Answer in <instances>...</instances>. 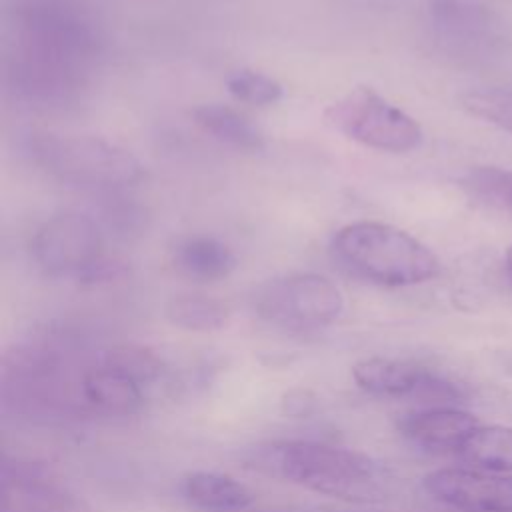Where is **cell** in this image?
Listing matches in <instances>:
<instances>
[{"label": "cell", "mask_w": 512, "mask_h": 512, "mask_svg": "<svg viewBox=\"0 0 512 512\" xmlns=\"http://www.w3.org/2000/svg\"><path fill=\"white\" fill-rule=\"evenodd\" d=\"M258 466L290 484L348 502H374L384 492L378 464L352 448L288 440L266 448Z\"/></svg>", "instance_id": "1"}, {"label": "cell", "mask_w": 512, "mask_h": 512, "mask_svg": "<svg viewBox=\"0 0 512 512\" xmlns=\"http://www.w3.org/2000/svg\"><path fill=\"white\" fill-rule=\"evenodd\" d=\"M332 252L346 270L380 286H414L440 274V260L428 246L382 222H354L340 228Z\"/></svg>", "instance_id": "2"}, {"label": "cell", "mask_w": 512, "mask_h": 512, "mask_svg": "<svg viewBox=\"0 0 512 512\" xmlns=\"http://www.w3.org/2000/svg\"><path fill=\"white\" fill-rule=\"evenodd\" d=\"M32 160L50 176L92 190H118L136 184L144 168L122 146L96 136L32 134Z\"/></svg>", "instance_id": "3"}, {"label": "cell", "mask_w": 512, "mask_h": 512, "mask_svg": "<svg viewBox=\"0 0 512 512\" xmlns=\"http://www.w3.org/2000/svg\"><path fill=\"white\" fill-rule=\"evenodd\" d=\"M14 28V48L60 60L84 72L102 48L96 20L74 0H20L14 10Z\"/></svg>", "instance_id": "4"}, {"label": "cell", "mask_w": 512, "mask_h": 512, "mask_svg": "<svg viewBox=\"0 0 512 512\" xmlns=\"http://www.w3.org/2000/svg\"><path fill=\"white\" fill-rule=\"evenodd\" d=\"M324 116L334 130L374 150L402 154L422 142L420 124L366 86H358L332 102Z\"/></svg>", "instance_id": "5"}, {"label": "cell", "mask_w": 512, "mask_h": 512, "mask_svg": "<svg viewBox=\"0 0 512 512\" xmlns=\"http://www.w3.org/2000/svg\"><path fill=\"white\" fill-rule=\"evenodd\" d=\"M32 258L50 276H74L96 282L110 276L102 258V234L84 214H58L46 220L32 236Z\"/></svg>", "instance_id": "6"}, {"label": "cell", "mask_w": 512, "mask_h": 512, "mask_svg": "<svg viewBox=\"0 0 512 512\" xmlns=\"http://www.w3.org/2000/svg\"><path fill=\"white\" fill-rule=\"evenodd\" d=\"M254 308L274 326L318 330L340 318L344 296L326 276L302 272L270 280L256 292Z\"/></svg>", "instance_id": "7"}, {"label": "cell", "mask_w": 512, "mask_h": 512, "mask_svg": "<svg viewBox=\"0 0 512 512\" xmlns=\"http://www.w3.org/2000/svg\"><path fill=\"white\" fill-rule=\"evenodd\" d=\"M438 502L462 512H512V476L478 468H438L422 478Z\"/></svg>", "instance_id": "8"}, {"label": "cell", "mask_w": 512, "mask_h": 512, "mask_svg": "<svg viewBox=\"0 0 512 512\" xmlns=\"http://www.w3.org/2000/svg\"><path fill=\"white\" fill-rule=\"evenodd\" d=\"M2 512H92L90 504L34 462H4Z\"/></svg>", "instance_id": "9"}, {"label": "cell", "mask_w": 512, "mask_h": 512, "mask_svg": "<svg viewBox=\"0 0 512 512\" xmlns=\"http://www.w3.org/2000/svg\"><path fill=\"white\" fill-rule=\"evenodd\" d=\"M352 380L360 390L380 398H402V396H422V398H454L458 392L454 386L424 366L408 360L372 356L356 362L352 366Z\"/></svg>", "instance_id": "10"}, {"label": "cell", "mask_w": 512, "mask_h": 512, "mask_svg": "<svg viewBox=\"0 0 512 512\" xmlns=\"http://www.w3.org/2000/svg\"><path fill=\"white\" fill-rule=\"evenodd\" d=\"M478 426L480 420L474 414L448 406L410 412L398 420V430L414 444L428 450L454 452L462 448V444Z\"/></svg>", "instance_id": "11"}, {"label": "cell", "mask_w": 512, "mask_h": 512, "mask_svg": "<svg viewBox=\"0 0 512 512\" xmlns=\"http://www.w3.org/2000/svg\"><path fill=\"white\" fill-rule=\"evenodd\" d=\"M80 392L88 406L110 416H130L144 406L142 384L102 360L82 374Z\"/></svg>", "instance_id": "12"}, {"label": "cell", "mask_w": 512, "mask_h": 512, "mask_svg": "<svg viewBox=\"0 0 512 512\" xmlns=\"http://www.w3.org/2000/svg\"><path fill=\"white\" fill-rule=\"evenodd\" d=\"M180 494L188 506L202 512H242L256 500L254 492L240 480L206 470L186 474L180 482Z\"/></svg>", "instance_id": "13"}, {"label": "cell", "mask_w": 512, "mask_h": 512, "mask_svg": "<svg viewBox=\"0 0 512 512\" xmlns=\"http://www.w3.org/2000/svg\"><path fill=\"white\" fill-rule=\"evenodd\" d=\"M174 262L180 272L200 282H214L226 278L234 266V252L212 236H192L178 244Z\"/></svg>", "instance_id": "14"}, {"label": "cell", "mask_w": 512, "mask_h": 512, "mask_svg": "<svg viewBox=\"0 0 512 512\" xmlns=\"http://www.w3.org/2000/svg\"><path fill=\"white\" fill-rule=\"evenodd\" d=\"M194 122L212 138L236 150L256 152L264 146L262 132L240 112L224 104H200L192 112Z\"/></svg>", "instance_id": "15"}, {"label": "cell", "mask_w": 512, "mask_h": 512, "mask_svg": "<svg viewBox=\"0 0 512 512\" xmlns=\"http://www.w3.org/2000/svg\"><path fill=\"white\" fill-rule=\"evenodd\" d=\"M472 468L506 474L512 472V426H478L458 450Z\"/></svg>", "instance_id": "16"}, {"label": "cell", "mask_w": 512, "mask_h": 512, "mask_svg": "<svg viewBox=\"0 0 512 512\" xmlns=\"http://www.w3.org/2000/svg\"><path fill=\"white\" fill-rule=\"evenodd\" d=\"M164 314L170 324L190 332H214L226 326L228 308L218 298L186 292L166 302Z\"/></svg>", "instance_id": "17"}, {"label": "cell", "mask_w": 512, "mask_h": 512, "mask_svg": "<svg viewBox=\"0 0 512 512\" xmlns=\"http://www.w3.org/2000/svg\"><path fill=\"white\" fill-rule=\"evenodd\" d=\"M460 184L480 204L512 212V170L476 166L460 178Z\"/></svg>", "instance_id": "18"}, {"label": "cell", "mask_w": 512, "mask_h": 512, "mask_svg": "<svg viewBox=\"0 0 512 512\" xmlns=\"http://www.w3.org/2000/svg\"><path fill=\"white\" fill-rule=\"evenodd\" d=\"M102 362L130 374L140 384L152 382L164 372L162 358L154 350L138 344H122V346L110 348L102 356Z\"/></svg>", "instance_id": "19"}, {"label": "cell", "mask_w": 512, "mask_h": 512, "mask_svg": "<svg viewBox=\"0 0 512 512\" xmlns=\"http://www.w3.org/2000/svg\"><path fill=\"white\" fill-rule=\"evenodd\" d=\"M226 88L236 100L248 102L254 106L274 104L282 98V92H284L278 80H274L264 72H256L248 68L232 72L226 78Z\"/></svg>", "instance_id": "20"}, {"label": "cell", "mask_w": 512, "mask_h": 512, "mask_svg": "<svg viewBox=\"0 0 512 512\" xmlns=\"http://www.w3.org/2000/svg\"><path fill=\"white\" fill-rule=\"evenodd\" d=\"M462 106L470 114L512 132V90H506V88L472 90L462 96Z\"/></svg>", "instance_id": "21"}, {"label": "cell", "mask_w": 512, "mask_h": 512, "mask_svg": "<svg viewBox=\"0 0 512 512\" xmlns=\"http://www.w3.org/2000/svg\"><path fill=\"white\" fill-rule=\"evenodd\" d=\"M314 406H316V396L304 388H292L280 400V410L292 418L308 416L314 410Z\"/></svg>", "instance_id": "22"}, {"label": "cell", "mask_w": 512, "mask_h": 512, "mask_svg": "<svg viewBox=\"0 0 512 512\" xmlns=\"http://www.w3.org/2000/svg\"><path fill=\"white\" fill-rule=\"evenodd\" d=\"M504 264H506V274H508V278H510V282H512V246L506 250Z\"/></svg>", "instance_id": "23"}]
</instances>
